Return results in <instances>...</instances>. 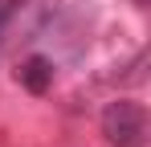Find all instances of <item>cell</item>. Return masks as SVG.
Listing matches in <instances>:
<instances>
[{
	"mask_svg": "<svg viewBox=\"0 0 151 147\" xmlns=\"http://www.w3.org/2000/svg\"><path fill=\"white\" fill-rule=\"evenodd\" d=\"M102 135L114 147H143L147 139V110L131 98H119V102H106L102 110Z\"/></svg>",
	"mask_w": 151,
	"mask_h": 147,
	"instance_id": "1",
	"label": "cell"
},
{
	"mask_svg": "<svg viewBox=\"0 0 151 147\" xmlns=\"http://www.w3.org/2000/svg\"><path fill=\"white\" fill-rule=\"evenodd\" d=\"M53 8V0H0V49L8 37H25L45 21V12Z\"/></svg>",
	"mask_w": 151,
	"mask_h": 147,
	"instance_id": "2",
	"label": "cell"
},
{
	"mask_svg": "<svg viewBox=\"0 0 151 147\" xmlns=\"http://www.w3.org/2000/svg\"><path fill=\"white\" fill-rule=\"evenodd\" d=\"M17 78H21V86H25L29 94H45V90L53 86V61L41 57V53H33L29 61H21Z\"/></svg>",
	"mask_w": 151,
	"mask_h": 147,
	"instance_id": "3",
	"label": "cell"
}]
</instances>
